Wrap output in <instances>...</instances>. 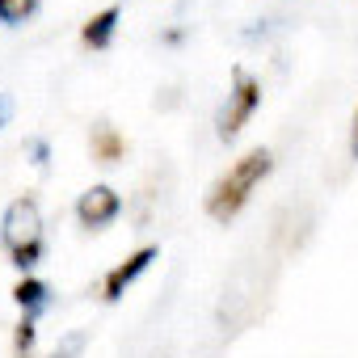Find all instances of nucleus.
Returning <instances> with one entry per match:
<instances>
[{
	"label": "nucleus",
	"mask_w": 358,
	"mask_h": 358,
	"mask_svg": "<svg viewBox=\"0 0 358 358\" xmlns=\"http://www.w3.org/2000/svg\"><path fill=\"white\" fill-rule=\"evenodd\" d=\"M114 26H118V9H101L97 17H89V22H85V30H80L85 47H93V51L110 47V38H114Z\"/></svg>",
	"instance_id": "7"
},
{
	"label": "nucleus",
	"mask_w": 358,
	"mask_h": 358,
	"mask_svg": "<svg viewBox=\"0 0 358 358\" xmlns=\"http://www.w3.org/2000/svg\"><path fill=\"white\" fill-rule=\"evenodd\" d=\"M38 0H0V26H22L26 17H34Z\"/></svg>",
	"instance_id": "9"
},
{
	"label": "nucleus",
	"mask_w": 358,
	"mask_h": 358,
	"mask_svg": "<svg viewBox=\"0 0 358 358\" xmlns=\"http://www.w3.org/2000/svg\"><path fill=\"white\" fill-rule=\"evenodd\" d=\"M270 152L266 148H253V152H245L220 182L211 186V194H207V215L215 220V224H228V220H236L241 215V207L249 203V194H253V186L262 182V177L270 173Z\"/></svg>",
	"instance_id": "1"
},
{
	"label": "nucleus",
	"mask_w": 358,
	"mask_h": 358,
	"mask_svg": "<svg viewBox=\"0 0 358 358\" xmlns=\"http://www.w3.org/2000/svg\"><path fill=\"white\" fill-rule=\"evenodd\" d=\"M38 257H43V241H38V245H26V249H13V266H17V270H30Z\"/></svg>",
	"instance_id": "11"
},
{
	"label": "nucleus",
	"mask_w": 358,
	"mask_h": 358,
	"mask_svg": "<svg viewBox=\"0 0 358 358\" xmlns=\"http://www.w3.org/2000/svg\"><path fill=\"white\" fill-rule=\"evenodd\" d=\"M34 164H47V143L43 139H34Z\"/></svg>",
	"instance_id": "12"
},
{
	"label": "nucleus",
	"mask_w": 358,
	"mask_h": 358,
	"mask_svg": "<svg viewBox=\"0 0 358 358\" xmlns=\"http://www.w3.org/2000/svg\"><path fill=\"white\" fill-rule=\"evenodd\" d=\"M350 152H354V160H358V114H354V139H350Z\"/></svg>",
	"instance_id": "13"
},
{
	"label": "nucleus",
	"mask_w": 358,
	"mask_h": 358,
	"mask_svg": "<svg viewBox=\"0 0 358 358\" xmlns=\"http://www.w3.org/2000/svg\"><path fill=\"white\" fill-rule=\"evenodd\" d=\"M118 211H122V199H118L110 186H93V190H85L80 203H76V220H80L85 228H106Z\"/></svg>",
	"instance_id": "4"
},
{
	"label": "nucleus",
	"mask_w": 358,
	"mask_h": 358,
	"mask_svg": "<svg viewBox=\"0 0 358 358\" xmlns=\"http://www.w3.org/2000/svg\"><path fill=\"white\" fill-rule=\"evenodd\" d=\"M38 241H43L38 203L34 199H13L9 211H5V245H9V253L13 249H26V245H38Z\"/></svg>",
	"instance_id": "3"
},
{
	"label": "nucleus",
	"mask_w": 358,
	"mask_h": 358,
	"mask_svg": "<svg viewBox=\"0 0 358 358\" xmlns=\"http://www.w3.org/2000/svg\"><path fill=\"white\" fill-rule=\"evenodd\" d=\"M13 299H17V303H22V312L34 320V316H43V312H47L51 291H47V282H38V278H22V282L13 287Z\"/></svg>",
	"instance_id": "6"
},
{
	"label": "nucleus",
	"mask_w": 358,
	"mask_h": 358,
	"mask_svg": "<svg viewBox=\"0 0 358 358\" xmlns=\"http://www.w3.org/2000/svg\"><path fill=\"white\" fill-rule=\"evenodd\" d=\"M262 106V85L249 76V72H232V93H228V106L220 110V139H232L249 118H253V110Z\"/></svg>",
	"instance_id": "2"
},
{
	"label": "nucleus",
	"mask_w": 358,
	"mask_h": 358,
	"mask_svg": "<svg viewBox=\"0 0 358 358\" xmlns=\"http://www.w3.org/2000/svg\"><path fill=\"white\" fill-rule=\"evenodd\" d=\"M30 345H34V320H30V316H22V324H17V337H13V350H17V358H30Z\"/></svg>",
	"instance_id": "10"
},
{
	"label": "nucleus",
	"mask_w": 358,
	"mask_h": 358,
	"mask_svg": "<svg viewBox=\"0 0 358 358\" xmlns=\"http://www.w3.org/2000/svg\"><path fill=\"white\" fill-rule=\"evenodd\" d=\"M156 253H160L156 245H143V249H135L122 266H114V270L106 274V287H101V291H106V299H110V303H118V299L127 295V287H131V282L152 266V262H156Z\"/></svg>",
	"instance_id": "5"
},
{
	"label": "nucleus",
	"mask_w": 358,
	"mask_h": 358,
	"mask_svg": "<svg viewBox=\"0 0 358 358\" xmlns=\"http://www.w3.org/2000/svg\"><path fill=\"white\" fill-rule=\"evenodd\" d=\"M5 122H9V101L0 97V127H5Z\"/></svg>",
	"instance_id": "14"
},
{
	"label": "nucleus",
	"mask_w": 358,
	"mask_h": 358,
	"mask_svg": "<svg viewBox=\"0 0 358 358\" xmlns=\"http://www.w3.org/2000/svg\"><path fill=\"white\" fill-rule=\"evenodd\" d=\"M122 148H127V143H122V135H118L110 122H101V127L93 131V156H97L101 164H114V160L122 156Z\"/></svg>",
	"instance_id": "8"
}]
</instances>
